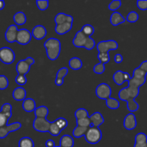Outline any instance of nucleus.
<instances>
[{
    "mask_svg": "<svg viewBox=\"0 0 147 147\" xmlns=\"http://www.w3.org/2000/svg\"><path fill=\"white\" fill-rule=\"evenodd\" d=\"M137 126V121L135 115L133 113H130L126 115L123 120V127L126 130H134Z\"/></svg>",
    "mask_w": 147,
    "mask_h": 147,
    "instance_id": "14",
    "label": "nucleus"
},
{
    "mask_svg": "<svg viewBox=\"0 0 147 147\" xmlns=\"http://www.w3.org/2000/svg\"><path fill=\"white\" fill-rule=\"evenodd\" d=\"M22 123L20 122H14L10 124L6 125L4 127L0 128V139H2L7 137L10 132L15 131L21 129Z\"/></svg>",
    "mask_w": 147,
    "mask_h": 147,
    "instance_id": "12",
    "label": "nucleus"
},
{
    "mask_svg": "<svg viewBox=\"0 0 147 147\" xmlns=\"http://www.w3.org/2000/svg\"><path fill=\"white\" fill-rule=\"evenodd\" d=\"M32 33L27 29H20L18 30L16 37V42L22 45L29 44L32 40Z\"/></svg>",
    "mask_w": 147,
    "mask_h": 147,
    "instance_id": "11",
    "label": "nucleus"
},
{
    "mask_svg": "<svg viewBox=\"0 0 147 147\" xmlns=\"http://www.w3.org/2000/svg\"><path fill=\"white\" fill-rule=\"evenodd\" d=\"M139 16L137 12L134 11H130L126 16V21L131 23H134L139 20Z\"/></svg>",
    "mask_w": 147,
    "mask_h": 147,
    "instance_id": "35",
    "label": "nucleus"
},
{
    "mask_svg": "<svg viewBox=\"0 0 147 147\" xmlns=\"http://www.w3.org/2000/svg\"><path fill=\"white\" fill-rule=\"evenodd\" d=\"M51 122L46 118H35L33 122V129L41 133L48 132Z\"/></svg>",
    "mask_w": 147,
    "mask_h": 147,
    "instance_id": "10",
    "label": "nucleus"
},
{
    "mask_svg": "<svg viewBox=\"0 0 147 147\" xmlns=\"http://www.w3.org/2000/svg\"><path fill=\"white\" fill-rule=\"evenodd\" d=\"M134 147H147V136L144 133L137 134L135 136V144Z\"/></svg>",
    "mask_w": 147,
    "mask_h": 147,
    "instance_id": "23",
    "label": "nucleus"
},
{
    "mask_svg": "<svg viewBox=\"0 0 147 147\" xmlns=\"http://www.w3.org/2000/svg\"><path fill=\"white\" fill-rule=\"evenodd\" d=\"M139 67L147 73V60H144V61L142 62L140 65L139 66Z\"/></svg>",
    "mask_w": 147,
    "mask_h": 147,
    "instance_id": "45",
    "label": "nucleus"
},
{
    "mask_svg": "<svg viewBox=\"0 0 147 147\" xmlns=\"http://www.w3.org/2000/svg\"><path fill=\"white\" fill-rule=\"evenodd\" d=\"M12 97L17 101H23L27 98V91L23 87H17L13 90Z\"/></svg>",
    "mask_w": 147,
    "mask_h": 147,
    "instance_id": "19",
    "label": "nucleus"
},
{
    "mask_svg": "<svg viewBox=\"0 0 147 147\" xmlns=\"http://www.w3.org/2000/svg\"><path fill=\"white\" fill-rule=\"evenodd\" d=\"M22 108L24 111L27 113L34 111L36 107V102L34 99L30 98H27L23 100L22 103Z\"/></svg>",
    "mask_w": 147,
    "mask_h": 147,
    "instance_id": "21",
    "label": "nucleus"
},
{
    "mask_svg": "<svg viewBox=\"0 0 147 147\" xmlns=\"http://www.w3.org/2000/svg\"><path fill=\"white\" fill-rule=\"evenodd\" d=\"M80 31H81L83 34H86V36H88V37H91V36L94 34L95 30L94 27H93V26L90 25V24H86L82 27Z\"/></svg>",
    "mask_w": 147,
    "mask_h": 147,
    "instance_id": "31",
    "label": "nucleus"
},
{
    "mask_svg": "<svg viewBox=\"0 0 147 147\" xmlns=\"http://www.w3.org/2000/svg\"><path fill=\"white\" fill-rule=\"evenodd\" d=\"M98 58L100 61V63L105 65L106 63H109L111 57L110 55H109V53H98Z\"/></svg>",
    "mask_w": 147,
    "mask_h": 147,
    "instance_id": "34",
    "label": "nucleus"
},
{
    "mask_svg": "<svg viewBox=\"0 0 147 147\" xmlns=\"http://www.w3.org/2000/svg\"><path fill=\"white\" fill-rule=\"evenodd\" d=\"M105 65L102 64V63H98V64H96V65H94L93 67V72L96 74L100 75L102 73H104L105 71Z\"/></svg>",
    "mask_w": 147,
    "mask_h": 147,
    "instance_id": "42",
    "label": "nucleus"
},
{
    "mask_svg": "<svg viewBox=\"0 0 147 147\" xmlns=\"http://www.w3.org/2000/svg\"><path fill=\"white\" fill-rule=\"evenodd\" d=\"M55 147H60V146H55Z\"/></svg>",
    "mask_w": 147,
    "mask_h": 147,
    "instance_id": "48",
    "label": "nucleus"
},
{
    "mask_svg": "<svg viewBox=\"0 0 147 147\" xmlns=\"http://www.w3.org/2000/svg\"><path fill=\"white\" fill-rule=\"evenodd\" d=\"M27 79L26 76L24 75H17V77L15 78V82L19 86H24L27 83Z\"/></svg>",
    "mask_w": 147,
    "mask_h": 147,
    "instance_id": "40",
    "label": "nucleus"
},
{
    "mask_svg": "<svg viewBox=\"0 0 147 147\" xmlns=\"http://www.w3.org/2000/svg\"><path fill=\"white\" fill-rule=\"evenodd\" d=\"M72 27H73V23L70 22H65L63 24H56L55 28V31L56 33L60 35H63V34H66L68 32L71 30Z\"/></svg>",
    "mask_w": 147,
    "mask_h": 147,
    "instance_id": "20",
    "label": "nucleus"
},
{
    "mask_svg": "<svg viewBox=\"0 0 147 147\" xmlns=\"http://www.w3.org/2000/svg\"><path fill=\"white\" fill-rule=\"evenodd\" d=\"M114 61L116 62V63H121L123 62V56L121 54H116V55L114 56Z\"/></svg>",
    "mask_w": 147,
    "mask_h": 147,
    "instance_id": "44",
    "label": "nucleus"
},
{
    "mask_svg": "<svg viewBox=\"0 0 147 147\" xmlns=\"http://www.w3.org/2000/svg\"><path fill=\"white\" fill-rule=\"evenodd\" d=\"M130 78L131 76L129 73L123 72L122 70H117L113 76V81L118 86H121L125 82L129 81Z\"/></svg>",
    "mask_w": 147,
    "mask_h": 147,
    "instance_id": "13",
    "label": "nucleus"
},
{
    "mask_svg": "<svg viewBox=\"0 0 147 147\" xmlns=\"http://www.w3.org/2000/svg\"><path fill=\"white\" fill-rule=\"evenodd\" d=\"M5 7V2L3 0H0V10L3 9Z\"/></svg>",
    "mask_w": 147,
    "mask_h": 147,
    "instance_id": "47",
    "label": "nucleus"
},
{
    "mask_svg": "<svg viewBox=\"0 0 147 147\" xmlns=\"http://www.w3.org/2000/svg\"><path fill=\"white\" fill-rule=\"evenodd\" d=\"M44 47L46 49V53L49 60H56L58 58L61 51V42L55 37L49 38L45 42Z\"/></svg>",
    "mask_w": 147,
    "mask_h": 147,
    "instance_id": "1",
    "label": "nucleus"
},
{
    "mask_svg": "<svg viewBox=\"0 0 147 147\" xmlns=\"http://www.w3.org/2000/svg\"><path fill=\"white\" fill-rule=\"evenodd\" d=\"M45 146L46 147H55V142L52 139H48L47 140V142H45Z\"/></svg>",
    "mask_w": 147,
    "mask_h": 147,
    "instance_id": "46",
    "label": "nucleus"
},
{
    "mask_svg": "<svg viewBox=\"0 0 147 147\" xmlns=\"http://www.w3.org/2000/svg\"><path fill=\"white\" fill-rule=\"evenodd\" d=\"M119 47V44L113 40H103L99 42L96 45L98 53H109L110 50H116Z\"/></svg>",
    "mask_w": 147,
    "mask_h": 147,
    "instance_id": "7",
    "label": "nucleus"
},
{
    "mask_svg": "<svg viewBox=\"0 0 147 147\" xmlns=\"http://www.w3.org/2000/svg\"><path fill=\"white\" fill-rule=\"evenodd\" d=\"M76 123H77V126L78 127L81 128H86V129H89L90 126H91V122H90L89 117L84 118V119H77L76 120Z\"/></svg>",
    "mask_w": 147,
    "mask_h": 147,
    "instance_id": "30",
    "label": "nucleus"
},
{
    "mask_svg": "<svg viewBox=\"0 0 147 147\" xmlns=\"http://www.w3.org/2000/svg\"><path fill=\"white\" fill-rule=\"evenodd\" d=\"M13 20L17 25H24L27 22V17L22 11H18L13 16Z\"/></svg>",
    "mask_w": 147,
    "mask_h": 147,
    "instance_id": "25",
    "label": "nucleus"
},
{
    "mask_svg": "<svg viewBox=\"0 0 147 147\" xmlns=\"http://www.w3.org/2000/svg\"><path fill=\"white\" fill-rule=\"evenodd\" d=\"M18 30L19 29L17 28L15 24H11L10 26H9L8 28L6 30L5 34H4L6 40L9 43H13L16 42V37H17Z\"/></svg>",
    "mask_w": 147,
    "mask_h": 147,
    "instance_id": "15",
    "label": "nucleus"
},
{
    "mask_svg": "<svg viewBox=\"0 0 147 147\" xmlns=\"http://www.w3.org/2000/svg\"><path fill=\"white\" fill-rule=\"evenodd\" d=\"M73 45L78 48H85L91 50L96 46V42L92 37H88L81 31H78L73 40Z\"/></svg>",
    "mask_w": 147,
    "mask_h": 147,
    "instance_id": "2",
    "label": "nucleus"
},
{
    "mask_svg": "<svg viewBox=\"0 0 147 147\" xmlns=\"http://www.w3.org/2000/svg\"><path fill=\"white\" fill-rule=\"evenodd\" d=\"M89 119H90V122H91V126H96V127H99L105 121L103 116L98 111L95 112L93 114L90 115L89 116Z\"/></svg>",
    "mask_w": 147,
    "mask_h": 147,
    "instance_id": "18",
    "label": "nucleus"
},
{
    "mask_svg": "<svg viewBox=\"0 0 147 147\" xmlns=\"http://www.w3.org/2000/svg\"><path fill=\"white\" fill-rule=\"evenodd\" d=\"M9 86L8 78L5 76H0V90H5Z\"/></svg>",
    "mask_w": 147,
    "mask_h": 147,
    "instance_id": "39",
    "label": "nucleus"
},
{
    "mask_svg": "<svg viewBox=\"0 0 147 147\" xmlns=\"http://www.w3.org/2000/svg\"><path fill=\"white\" fill-rule=\"evenodd\" d=\"M55 121V123H57V126L60 127V129H61L62 131H63V129H65V128L67 126V125H68L67 121L66 120L65 118H63V117L58 118V119H56Z\"/></svg>",
    "mask_w": 147,
    "mask_h": 147,
    "instance_id": "37",
    "label": "nucleus"
},
{
    "mask_svg": "<svg viewBox=\"0 0 147 147\" xmlns=\"http://www.w3.org/2000/svg\"><path fill=\"white\" fill-rule=\"evenodd\" d=\"M15 60V53L8 47L0 48V60L6 65H10Z\"/></svg>",
    "mask_w": 147,
    "mask_h": 147,
    "instance_id": "8",
    "label": "nucleus"
},
{
    "mask_svg": "<svg viewBox=\"0 0 147 147\" xmlns=\"http://www.w3.org/2000/svg\"><path fill=\"white\" fill-rule=\"evenodd\" d=\"M37 8L41 11H45L49 7V1L47 0H37L36 1Z\"/></svg>",
    "mask_w": 147,
    "mask_h": 147,
    "instance_id": "36",
    "label": "nucleus"
},
{
    "mask_svg": "<svg viewBox=\"0 0 147 147\" xmlns=\"http://www.w3.org/2000/svg\"><path fill=\"white\" fill-rule=\"evenodd\" d=\"M147 73L139 68V67L134 69L133 72V76L131 77L130 80L128 81V86L140 88L141 86H143L146 83V77Z\"/></svg>",
    "mask_w": 147,
    "mask_h": 147,
    "instance_id": "3",
    "label": "nucleus"
},
{
    "mask_svg": "<svg viewBox=\"0 0 147 147\" xmlns=\"http://www.w3.org/2000/svg\"><path fill=\"white\" fill-rule=\"evenodd\" d=\"M34 112L36 118H46L49 114V110L45 106H40L37 107Z\"/></svg>",
    "mask_w": 147,
    "mask_h": 147,
    "instance_id": "26",
    "label": "nucleus"
},
{
    "mask_svg": "<svg viewBox=\"0 0 147 147\" xmlns=\"http://www.w3.org/2000/svg\"><path fill=\"white\" fill-rule=\"evenodd\" d=\"M106 106L108 108H109L110 109H112V110H116V109H118L120 106V103H119V100L116 98H109V100H106Z\"/></svg>",
    "mask_w": 147,
    "mask_h": 147,
    "instance_id": "32",
    "label": "nucleus"
},
{
    "mask_svg": "<svg viewBox=\"0 0 147 147\" xmlns=\"http://www.w3.org/2000/svg\"><path fill=\"white\" fill-rule=\"evenodd\" d=\"M88 112L86 109H78L76 110V111L75 112V117H76V120L77 119H84V118H88L89 117Z\"/></svg>",
    "mask_w": 147,
    "mask_h": 147,
    "instance_id": "33",
    "label": "nucleus"
},
{
    "mask_svg": "<svg viewBox=\"0 0 147 147\" xmlns=\"http://www.w3.org/2000/svg\"><path fill=\"white\" fill-rule=\"evenodd\" d=\"M54 20L56 24H63L65 22L73 23V17L71 15H69V14L63 12H60L56 14Z\"/></svg>",
    "mask_w": 147,
    "mask_h": 147,
    "instance_id": "17",
    "label": "nucleus"
},
{
    "mask_svg": "<svg viewBox=\"0 0 147 147\" xmlns=\"http://www.w3.org/2000/svg\"><path fill=\"white\" fill-rule=\"evenodd\" d=\"M111 88L106 83H100L96 89V95L98 98L102 100H107L111 98Z\"/></svg>",
    "mask_w": 147,
    "mask_h": 147,
    "instance_id": "9",
    "label": "nucleus"
},
{
    "mask_svg": "<svg viewBox=\"0 0 147 147\" xmlns=\"http://www.w3.org/2000/svg\"><path fill=\"white\" fill-rule=\"evenodd\" d=\"M35 61L31 57H27L24 60H21L17 63L16 65V70L18 75H24L29 73L31 65L34 64Z\"/></svg>",
    "mask_w": 147,
    "mask_h": 147,
    "instance_id": "5",
    "label": "nucleus"
},
{
    "mask_svg": "<svg viewBox=\"0 0 147 147\" xmlns=\"http://www.w3.org/2000/svg\"><path fill=\"white\" fill-rule=\"evenodd\" d=\"M121 6V1L120 0H114V1H112L109 4V9L111 10V11H115L118 9L120 8Z\"/></svg>",
    "mask_w": 147,
    "mask_h": 147,
    "instance_id": "38",
    "label": "nucleus"
},
{
    "mask_svg": "<svg viewBox=\"0 0 147 147\" xmlns=\"http://www.w3.org/2000/svg\"><path fill=\"white\" fill-rule=\"evenodd\" d=\"M73 138L68 134H65L60 138V147H73L75 144Z\"/></svg>",
    "mask_w": 147,
    "mask_h": 147,
    "instance_id": "24",
    "label": "nucleus"
},
{
    "mask_svg": "<svg viewBox=\"0 0 147 147\" xmlns=\"http://www.w3.org/2000/svg\"><path fill=\"white\" fill-rule=\"evenodd\" d=\"M69 66L71 69L74 70H80L82 67H83V62L78 57H72L70 60H69Z\"/></svg>",
    "mask_w": 147,
    "mask_h": 147,
    "instance_id": "27",
    "label": "nucleus"
},
{
    "mask_svg": "<svg viewBox=\"0 0 147 147\" xmlns=\"http://www.w3.org/2000/svg\"><path fill=\"white\" fill-rule=\"evenodd\" d=\"M85 139L90 144H96L102 139V132L99 127L90 126L85 134Z\"/></svg>",
    "mask_w": 147,
    "mask_h": 147,
    "instance_id": "4",
    "label": "nucleus"
},
{
    "mask_svg": "<svg viewBox=\"0 0 147 147\" xmlns=\"http://www.w3.org/2000/svg\"><path fill=\"white\" fill-rule=\"evenodd\" d=\"M32 36L34 37L35 40H40L42 39L45 38L47 35V30L43 25H36L32 31Z\"/></svg>",
    "mask_w": 147,
    "mask_h": 147,
    "instance_id": "16",
    "label": "nucleus"
},
{
    "mask_svg": "<svg viewBox=\"0 0 147 147\" xmlns=\"http://www.w3.org/2000/svg\"><path fill=\"white\" fill-rule=\"evenodd\" d=\"M18 146L19 147H34V143L31 138L24 136L20 139Z\"/></svg>",
    "mask_w": 147,
    "mask_h": 147,
    "instance_id": "28",
    "label": "nucleus"
},
{
    "mask_svg": "<svg viewBox=\"0 0 147 147\" xmlns=\"http://www.w3.org/2000/svg\"><path fill=\"white\" fill-rule=\"evenodd\" d=\"M126 20L121 13L118 11H113L110 17V22L113 26H118L125 22Z\"/></svg>",
    "mask_w": 147,
    "mask_h": 147,
    "instance_id": "22",
    "label": "nucleus"
},
{
    "mask_svg": "<svg viewBox=\"0 0 147 147\" xmlns=\"http://www.w3.org/2000/svg\"><path fill=\"white\" fill-rule=\"evenodd\" d=\"M137 7L142 11L147 10V0H138L136 1Z\"/></svg>",
    "mask_w": 147,
    "mask_h": 147,
    "instance_id": "43",
    "label": "nucleus"
},
{
    "mask_svg": "<svg viewBox=\"0 0 147 147\" xmlns=\"http://www.w3.org/2000/svg\"><path fill=\"white\" fill-rule=\"evenodd\" d=\"M12 106L10 103H4L1 106L0 111V128L8 124V121L12 116Z\"/></svg>",
    "mask_w": 147,
    "mask_h": 147,
    "instance_id": "6",
    "label": "nucleus"
},
{
    "mask_svg": "<svg viewBox=\"0 0 147 147\" xmlns=\"http://www.w3.org/2000/svg\"><path fill=\"white\" fill-rule=\"evenodd\" d=\"M62 130L60 129L58 126L57 125V123H55V121H52L51 124H50V129H49L48 132L53 136H57L60 134Z\"/></svg>",
    "mask_w": 147,
    "mask_h": 147,
    "instance_id": "29",
    "label": "nucleus"
},
{
    "mask_svg": "<svg viewBox=\"0 0 147 147\" xmlns=\"http://www.w3.org/2000/svg\"><path fill=\"white\" fill-rule=\"evenodd\" d=\"M68 73V69L66 67H63L57 71V76H56V78L58 79H64V78Z\"/></svg>",
    "mask_w": 147,
    "mask_h": 147,
    "instance_id": "41",
    "label": "nucleus"
}]
</instances>
